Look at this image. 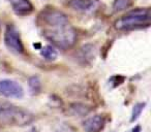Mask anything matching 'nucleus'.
I'll list each match as a JSON object with an SVG mask.
<instances>
[{
	"label": "nucleus",
	"mask_w": 151,
	"mask_h": 132,
	"mask_svg": "<svg viewBox=\"0 0 151 132\" xmlns=\"http://www.w3.org/2000/svg\"><path fill=\"white\" fill-rule=\"evenodd\" d=\"M40 26L42 27V35L57 48L67 50L77 41V32L68 20Z\"/></svg>",
	"instance_id": "nucleus-1"
},
{
	"label": "nucleus",
	"mask_w": 151,
	"mask_h": 132,
	"mask_svg": "<svg viewBox=\"0 0 151 132\" xmlns=\"http://www.w3.org/2000/svg\"><path fill=\"white\" fill-rule=\"evenodd\" d=\"M33 120V115L29 111L0 99V123L11 126H26L31 124Z\"/></svg>",
	"instance_id": "nucleus-2"
},
{
	"label": "nucleus",
	"mask_w": 151,
	"mask_h": 132,
	"mask_svg": "<svg viewBox=\"0 0 151 132\" xmlns=\"http://www.w3.org/2000/svg\"><path fill=\"white\" fill-rule=\"evenodd\" d=\"M149 25H150V9L148 7L129 11L123 17L118 19L114 24L116 29L120 31L149 27Z\"/></svg>",
	"instance_id": "nucleus-3"
},
{
	"label": "nucleus",
	"mask_w": 151,
	"mask_h": 132,
	"mask_svg": "<svg viewBox=\"0 0 151 132\" xmlns=\"http://www.w3.org/2000/svg\"><path fill=\"white\" fill-rule=\"evenodd\" d=\"M4 44L6 48L15 54H23L24 53V44L22 41L21 34L17 29V27L13 24L6 26L4 32Z\"/></svg>",
	"instance_id": "nucleus-4"
},
{
	"label": "nucleus",
	"mask_w": 151,
	"mask_h": 132,
	"mask_svg": "<svg viewBox=\"0 0 151 132\" xmlns=\"http://www.w3.org/2000/svg\"><path fill=\"white\" fill-rule=\"evenodd\" d=\"M0 96L20 99L24 96V90L21 85L16 81L9 78L0 80Z\"/></svg>",
	"instance_id": "nucleus-5"
},
{
	"label": "nucleus",
	"mask_w": 151,
	"mask_h": 132,
	"mask_svg": "<svg viewBox=\"0 0 151 132\" xmlns=\"http://www.w3.org/2000/svg\"><path fill=\"white\" fill-rule=\"evenodd\" d=\"M105 126V119L103 116L95 115L83 122V129L85 132H99Z\"/></svg>",
	"instance_id": "nucleus-6"
},
{
	"label": "nucleus",
	"mask_w": 151,
	"mask_h": 132,
	"mask_svg": "<svg viewBox=\"0 0 151 132\" xmlns=\"http://www.w3.org/2000/svg\"><path fill=\"white\" fill-rule=\"evenodd\" d=\"M13 11L19 16H27L33 11V5L29 0H7Z\"/></svg>",
	"instance_id": "nucleus-7"
},
{
	"label": "nucleus",
	"mask_w": 151,
	"mask_h": 132,
	"mask_svg": "<svg viewBox=\"0 0 151 132\" xmlns=\"http://www.w3.org/2000/svg\"><path fill=\"white\" fill-rule=\"evenodd\" d=\"M67 5L76 11H90L96 6V0H68Z\"/></svg>",
	"instance_id": "nucleus-8"
},
{
	"label": "nucleus",
	"mask_w": 151,
	"mask_h": 132,
	"mask_svg": "<svg viewBox=\"0 0 151 132\" xmlns=\"http://www.w3.org/2000/svg\"><path fill=\"white\" fill-rule=\"evenodd\" d=\"M95 57V48L92 44H86L80 49L79 58L83 61V63H90Z\"/></svg>",
	"instance_id": "nucleus-9"
},
{
	"label": "nucleus",
	"mask_w": 151,
	"mask_h": 132,
	"mask_svg": "<svg viewBox=\"0 0 151 132\" xmlns=\"http://www.w3.org/2000/svg\"><path fill=\"white\" fill-rule=\"evenodd\" d=\"M69 113L71 116H78V117H82L85 116L91 111V108L89 106L82 103H73L69 106Z\"/></svg>",
	"instance_id": "nucleus-10"
},
{
	"label": "nucleus",
	"mask_w": 151,
	"mask_h": 132,
	"mask_svg": "<svg viewBox=\"0 0 151 132\" xmlns=\"http://www.w3.org/2000/svg\"><path fill=\"white\" fill-rule=\"evenodd\" d=\"M40 56L47 61H55L58 57V54L52 46H46L40 49Z\"/></svg>",
	"instance_id": "nucleus-11"
},
{
	"label": "nucleus",
	"mask_w": 151,
	"mask_h": 132,
	"mask_svg": "<svg viewBox=\"0 0 151 132\" xmlns=\"http://www.w3.org/2000/svg\"><path fill=\"white\" fill-rule=\"evenodd\" d=\"M132 5V0H114L113 11L115 13H120L129 9Z\"/></svg>",
	"instance_id": "nucleus-12"
},
{
	"label": "nucleus",
	"mask_w": 151,
	"mask_h": 132,
	"mask_svg": "<svg viewBox=\"0 0 151 132\" xmlns=\"http://www.w3.org/2000/svg\"><path fill=\"white\" fill-rule=\"evenodd\" d=\"M28 85H29V89L32 94H38L40 92V90H42V83H40V80L38 76L30 78Z\"/></svg>",
	"instance_id": "nucleus-13"
},
{
	"label": "nucleus",
	"mask_w": 151,
	"mask_h": 132,
	"mask_svg": "<svg viewBox=\"0 0 151 132\" xmlns=\"http://www.w3.org/2000/svg\"><path fill=\"white\" fill-rule=\"evenodd\" d=\"M145 105L146 103L145 102H140V103H137L136 105L134 106L132 111V118H130V122H134L139 117L141 116V113L143 111V109L145 108Z\"/></svg>",
	"instance_id": "nucleus-14"
}]
</instances>
